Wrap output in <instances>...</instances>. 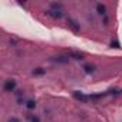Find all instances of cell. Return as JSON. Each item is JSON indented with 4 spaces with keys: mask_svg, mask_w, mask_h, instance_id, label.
<instances>
[{
    "mask_svg": "<svg viewBox=\"0 0 122 122\" xmlns=\"http://www.w3.org/2000/svg\"><path fill=\"white\" fill-rule=\"evenodd\" d=\"M96 12L103 16V15H106V7H105L102 3H98V5H96Z\"/></svg>",
    "mask_w": 122,
    "mask_h": 122,
    "instance_id": "obj_7",
    "label": "cell"
},
{
    "mask_svg": "<svg viewBox=\"0 0 122 122\" xmlns=\"http://www.w3.org/2000/svg\"><path fill=\"white\" fill-rule=\"evenodd\" d=\"M25 105H26V108H27L29 111H33V109L36 108V102H35V101H32V99H30V101H26V103H25Z\"/></svg>",
    "mask_w": 122,
    "mask_h": 122,
    "instance_id": "obj_8",
    "label": "cell"
},
{
    "mask_svg": "<svg viewBox=\"0 0 122 122\" xmlns=\"http://www.w3.org/2000/svg\"><path fill=\"white\" fill-rule=\"evenodd\" d=\"M68 26H69L73 32H79V30H81V26H79L78 22L73 20V19H68Z\"/></svg>",
    "mask_w": 122,
    "mask_h": 122,
    "instance_id": "obj_3",
    "label": "cell"
},
{
    "mask_svg": "<svg viewBox=\"0 0 122 122\" xmlns=\"http://www.w3.org/2000/svg\"><path fill=\"white\" fill-rule=\"evenodd\" d=\"M3 88H5V91H6V92H13V91L16 89V81H13V79L6 81Z\"/></svg>",
    "mask_w": 122,
    "mask_h": 122,
    "instance_id": "obj_2",
    "label": "cell"
},
{
    "mask_svg": "<svg viewBox=\"0 0 122 122\" xmlns=\"http://www.w3.org/2000/svg\"><path fill=\"white\" fill-rule=\"evenodd\" d=\"M43 73H45V69H42V68H36L33 71V75H43Z\"/></svg>",
    "mask_w": 122,
    "mask_h": 122,
    "instance_id": "obj_10",
    "label": "cell"
},
{
    "mask_svg": "<svg viewBox=\"0 0 122 122\" xmlns=\"http://www.w3.org/2000/svg\"><path fill=\"white\" fill-rule=\"evenodd\" d=\"M53 62H59V63H68L69 62V57L66 56H55V59H52Z\"/></svg>",
    "mask_w": 122,
    "mask_h": 122,
    "instance_id": "obj_6",
    "label": "cell"
},
{
    "mask_svg": "<svg viewBox=\"0 0 122 122\" xmlns=\"http://www.w3.org/2000/svg\"><path fill=\"white\" fill-rule=\"evenodd\" d=\"M46 15L50 16L52 19H60V17L63 16V12L62 10H56V9H50V10L46 12Z\"/></svg>",
    "mask_w": 122,
    "mask_h": 122,
    "instance_id": "obj_1",
    "label": "cell"
},
{
    "mask_svg": "<svg viewBox=\"0 0 122 122\" xmlns=\"http://www.w3.org/2000/svg\"><path fill=\"white\" fill-rule=\"evenodd\" d=\"M73 96H75L78 101H81V102H88V99H89V96L83 95L82 92H73Z\"/></svg>",
    "mask_w": 122,
    "mask_h": 122,
    "instance_id": "obj_5",
    "label": "cell"
},
{
    "mask_svg": "<svg viewBox=\"0 0 122 122\" xmlns=\"http://www.w3.org/2000/svg\"><path fill=\"white\" fill-rule=\"evenodd\" d=\"M112 47H121L118 42H112Z\"/></svg>",
    "mask_w": 122,
    "mask_h": 122,
    "instance_id": "obj_13",
    "label": "cell"
},
{
    "mask_svg": "<svg viewBox=\"0 0 122 122\" xmlns=\"http://www.w3.org/2000/svg\"><path fill=\"white\" fill-rule=\"evenodd\" d=\"M68 56H69V57H73V59H76V60L83 59V55L79 53V52H75V50H69V52H68Z\"/></svg>",
    "mask_w": 122,
    "mask_h": 122,
    "instance_id": "obj_4",
    "label": "cell"
},
{
    "mask_svg": "<svg viewBox=\"0 0 122 122\" xmlns=\"http://www.w3.org/2000/svg\"><path fill=\"white\" fill-rule=\"evenodd\" d=\"M83 71H85V73H93V72H95V66H92V65H85V66H83Z\"/></svg>",
    "mask_w": 122,
    "mask_h": 122,
    "instance_id": "obj_9",
    "label": "cell"
},
{
    "mask_svg": "<svg viewBox=\"0 0 122 122\" xmlns=\"http://www.w3.org/2000/svg\"><path fill=\"white\" fill-rule=\"evenodd\" d=\"M7 122H20V121H19L17 118H10V119H9Z\"/></svg>",
    "mask_w": 122,
    "mask_h": 122,
    "instance_id": "obj_12",
    "label": "cell"
},
{
    "mask_svg": "<svg viewBox=\"0 0 122 122\" xmlns=\"http://www.w3.org/2000/svg\"><path fill=\"white\" fill-rule=\"evenodd\" d=\"M27 118L30 119V122H40V119L36 115H27Z\"/></svg>",
    "mask_w": 122,
    "mask_h": 122,
    "instance_id": "obj_11",
    "label": "cell"
}]
</instances>
